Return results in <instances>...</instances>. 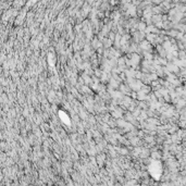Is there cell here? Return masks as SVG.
Here are the masks:
<instances>
[{
	"mask_svg": "<svg viewBox=\"0 0 186 186\" xmlns=\"http://www.w3.org/2000/svg\"><path fill=\"white\" fill-rule=\"evenodd\" d=\"M141 48H143L144 50H151V47H150V44L149 43H147V42H144V43H141Z\"/></svg>",
	"mask_w": 186,
	"mask_h": 186,
	"instance_id": "obj_1",
	"label": "cell"
}]
</instances>
